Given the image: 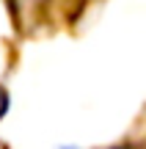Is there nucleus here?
<instances>
[{
  "label": "nucleus",
  "mask_w": 146,
  "mask_h": 149,
  "mask_svg": "<svg viewBox=\"0 0 146 149\" xmlns=\"http://www.w3.org/2000/svg\"><path fill=\"white\" fill-rule=\"evenodd\" d=\"M3 111H6V91L0 88V116H3Z\"/></svg>",
  "instance_id": "nucleus-1"
},
{
  "label": "nucleus",
  "mask_w": 146,
  "mask_h": 149,
  "mask_svg": "<svg viewBox=\"0 0 146 149\" xmlns=\"http://www.w3.org/2000/svg\"><path fill=\"white\" fill-rule=\"evenodd\" d=\"M66 149H75V146H66Z\"/></svg>",
  "instance_id": "nucleus-2"
}]
</instances>
